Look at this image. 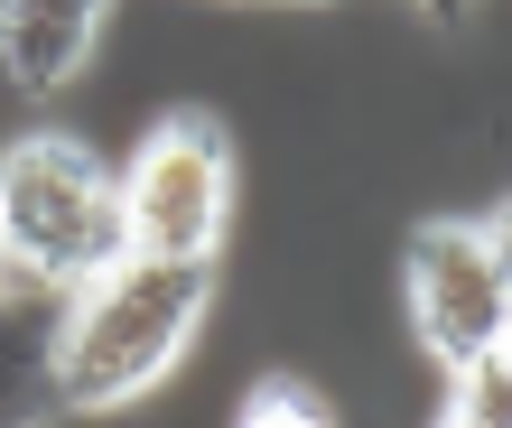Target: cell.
<instances>
[{
  "mask_svg": "<svg viewBox=\"0 0 512 428\" xmlns=\"http://www.w3.org/2000/svg\"><path fill=\"white\" fill-rule=\"evenodd\" d=\"M215 317V261H112L94 289L66 298L56 326V401L66 419H122L196 354Z\"/></svg>",
  "mask_w": 512,
  "mask_h": 428,
  "instance_id": "1",
  "label": "cell"
},
{
  "mask_svg": "<svg viewBox=\"0 0 512 428\" xmlns=\"http://www.w3.org/2000/svg\"><path fill=\"white\" fill-rule=\"evenodd\" d=\"M112 261H131L122 233V168H103L66 131H19L0 149V270L28 289H94Z\"/></svg>",
  "mask_w": 512,
  "mask_h": 428,
  "instance_id": "2",
  "label": "cell"
},
{
  "mask_svg": "<svg viewBox=\"0 0 512 428\" xmlns=\"http://www.w3.org/2000/svg\"><path fill=\"white\" fill-rule=\"evenodd\" d=\"M233 196H243L233 131L205 103H177L140 131L122 168V233L140 261H215L233 233Z\"/></svg>",
  "mask_w": 512,
  "mask_h": 428,
  "instance_id": "3",
  "label": "cell"
},
{
  "mask_svg": "<svg viewBox=\"0 0 512 428\" xmlns=\"http://www.w3.org/2000/svg\"><path fill=\"white\" fill-rule=\"evenodd\" d=\"M401 308L438 373H466L485 354H512V252L503 214H429L401 242Z\"/></svg>",
  "mask_w": 512,
  "mask_h": 428,
  "instance_id": "4",
  "label": "cell"
},
{
  "mask_svg": "<svg viewBox=\"0 0 512 428\" xmlns=\"http://www.w3.org/2000/svg\"><path fill=\"white\" fill-rule=\"evenodd\" d=\"M56 326H66V298L28 289L0 270V428H56Z\"/></svg>",
  "mask_w": 512,
  "mask_h": 428,
  "instance_id": "5",
  "label": "cell"
},
{
  "mask_svg": "<svg viewBox=\"0 0 512 428\" xmlns=\"http://www.w3.org/2000/svg\"><path fill=\"white\" fill-rule=\"evenodd\" d=\"M103 56V10L94 0H10L0 10V75L19 94H66Z\"/></svg>",
  "mask_w": 512,
  "mask_h": 428,
  "instance_id": "6",
  "label": "cell"
},
{
  "mask_svg": "<svg viewBox=\"0 0 512 428\" xmlns=\"http://www.w3.org/2000/svg\"><path fill=\"white\" fill-rule=\"evenodd\" d=\"M233 428H345V410L298 373H261L243 391V410H233Z\"/></svg>",
  "mask_w": 512,
  "mask_h": 428,
  "instance_id": "7",
  "label": "cell"
},
{
  "mask_svg": "<svg viewBox=\"0 0 512 428\" xmlns=\"http://www.w3.org/2000/svg\"><path fill=\"white\" fill-rule=\"evenodd\" d=\"M429 428H512V354H485L466 373H447V410Z\"/></svg>",
  "mask_w": 512,
  "mask_h": 428,
  "instance_id": "8",
  "label": "cell"
}]
</instances>
